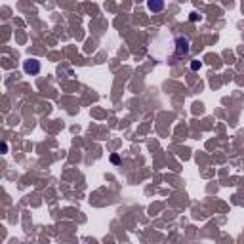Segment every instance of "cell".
Here are the masks:
<instances>
[{
    "label": "cell",
    "instance_id": "cell-1",
    "mask_svg": "<svg viewBox=\"0 0 244 244\" xmlns=\"http://www.w3.org/2000/svg\"><path fill=\"white\" fill-rule=\"evenodd\" d=\"M191 52V44L187 36H175V57L187 55Z\"/></svg>",
    "mask_w": 244,
    "mask_h": 244
},
{
    "label": "cell",
    "instance_id": "cell-2",
    "mask_svg": "<svg viewBox=\"0 0 244 244\" xmlns=\"http://www.w3.org/2000/svg\"><path fill=\"white\" fill-rule=\"evenodd\" d=\"M23 71H25L27 75H38V73H40V61H36V59H27V61L23 63Z\"/></svg>",
    "mask_w": 244,
    "mask_h": 244
},
{
    "label": "cell",
    "instance_id": "cell-3",
    "mask_svg": "<svg viewBox=\"0 0 244 244\" xmlns=\"http://www.w3.org/2000/svg\"><path fill=\"white\" fill-rule=\"evenodd\" d=\"M147 8L151 12H160V10H164V2H160V0H149Z\"/></svg>",
    "mask_w": 244,
    "mask_h": 244
},
{
    "label": "cell",
    "instance_id": "cell-4",
    "mask_svg": "<svg viewBox=\"0 0 244 244\" xmlns=\"http://www.w3.org/2000/svg\"><path fill=\"white\" fill-rule=\"evenodd\" d=\"M200 67H202V63H200V61H191V69H193V71H198Z\"/></svg>",
    "mask_w": 244,
    "mask_h": 244
},
{
    "label": "cell",
    "instance_id": "cell-5",
    "mask_svg": "<svg viewBox=\"0 0 244 244\" xmlns=\"http://www.w3.org/2000/svg\"><path fill=\"white\" fill-rule=\"evenodd\" d=\"M111 162H113V164H118V162H120V157H118V154H113V157H111Z\"/></svg>",
    "mask_w": 244,
    "mask_h": 244
},
{
    "label": "cell",
    "instance_id": "cell-6",
    "mask_svg": "<svg viewBox=\"0 0 244 244\" xmlns=\"http://www.w3.org/2000/svg\"><path fill=\"white\" fill-rule=\"evenodd\" d=\"M189 19H191V21H196V19H198V13H196V12H193V13H191V17H189Z\"/></svg>",
    "mask_w": 244,
    "mask_h": 244
}]
</instances>
